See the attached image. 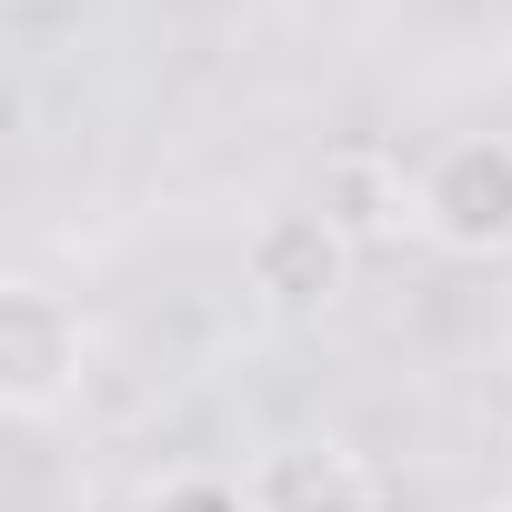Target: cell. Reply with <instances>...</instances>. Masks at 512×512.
<instances>
[{"instance_id": "5", "label": "cell", "mask_w": 512, "mask_h": 512, "mask_svg": "<svg viewBox=\"0 0 512 512\" xmlns=\"http://www.w3.org/2000/svg\"><path fill=\"white\" fill-rule=\"evenodd\" d=\"M322 211L362 241V231H392V221H412V181H382L372 161H342L332 181H322Z\"/></svg>"}, {"instance_id": "4", "label": "cell", "mask_w": 512, "mask_h": 512, "mask_svg": "<svg viewBox=\"0 0 512 512\" xmlns=\"http://www.w3.org/2000/svg\"><path fill=\"white\" fill-rule=\"evenodd\" d=\"M241 492H251V512H382V472L352 442H332V432L272 442Z\"/></svg>"}, {"instance_id": "1", "label": "cell", "mask_w": 512, "mask_h": 512, "mask_svg": "<svg viewBox=\"0 0 512 512\" xmlns=\"http://www.w3.org/2000/svg\"><path fill=\"white\" fill-rule=\"evenodd\" d=\"M412 231L452 262H502L512 251V131H452L412 171Z\"/></svg>"}, {"instance_id": "2", "label": "cell", "mask_w": 512, "mask_h": 512, "mask_svg": "<svg viewBox=\"0 0 512 512\" xmlns=\"http://www.w3.org/2000/svg\"><path fill=\"white\" fill-rule=\"evenodd\" d=\"M352 262H362V241L322 211V201H292V211H262L241 231V292L282 312V322H312L352 292Z\"/></svg>"}, {"instance_id": "6", "label": "cell", "mask_w": 512, "mask_h": 512, "mask_svg": "<svg viewBox=\"0 0 512 512\" xmlns=\"http://www.w3.org/2000/svg\"><path fill=\"white\" fill-rule=\"evenodd\" d=\"M151 512H251V492H231V482H171Z\"/></svg>"}, {"instance_id": "3", "label": "cell", "mask_w": 512, "mask_h": 512, "mask_svg": "<svg viewBox=\"0 0 512 512\" xmlns=\"http://www.w3.org/2000/svg\"><path fill=\"white\" fill-rule=\"evenodd\" d=\"M91 372V322L81 302H61L51 282H11L0 292V412L11 422H51L81 402Z\"/></svg>"}]
</instances>
